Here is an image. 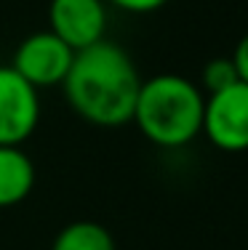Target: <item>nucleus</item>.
<instances>
[{
	"label": "nucleus",
	"instance_id": "1",
	"mask_svg": "<svg viewBox=\"0 0 248 250\" xmlns=\"http://www.w3.org/2000/svg\"><path fill=\"white\" fill-rule=\"evenodd\" d=\"M62 88L69 106L86 123L99 128H120L134 120L141 77L123 45L99 40L75 51Z\"/></svg>",
	"mask_w": 248,
	"mask_h": 250
},
{
	"label": "nucleus",
	"instance_id": "4",
	"mask_svg": "<svg viewBox=\"0 0 248 250\" xmlns=\"http://www.w3.org/2000/svg\"><path fill=\"white\" fill-rule=\"evenodd\" d=\"M72 56H75V51L64 40H59L51 29H43V32H35L22 40L14 53V64L11 67L24 77L32 88L40 91V88L62 85L69 72Z\"/></svg>",
	"mask_w": 248,
	"mask_h": 250
},
{
	"label": "nucleus",
	"instance_id": "2",
	"mask_svg": "<svg viewBox=\"0 0 248 250\" xmlns=\"http://www.w3.org/2000/svg\"><path fill=\"white\" fill-rule=\"evenodd\" d=\"M205 96L181 75H155L141 80L134 120L147 141L165 149L190 144L203 133Z\"/></svg>",
	"mask_w": 248,
	"mask_h": 250
},
{
	"label": "nucleus",
	"instance_id": "11",
	"mask_svg": "<svg viewBox=\"0 0 248 250\" xmlns=\"http://www.w3.org/2000/svg\"><path fill=\"white\" fill-rule=\"evenodd\" d=\"M229 59H232L235 69H238V80L248 83V32L238 40V45H235V51Z\"/></svg>",
	"mask_w": 248,
	"mask_h": 250
},
{
	"label": "nucleus",
	"instance_id": "6",
	"mask_svg": "<svg viewBox=\"0 0 248 250\" xmlns=\"http://www.w3.org/2000/svg\"><path fill=\"white\" fill-rule=\"evenodd\" d=\"M48 29L72 51L104 40L107 29V8L104 0H51Z\"/></svg>",
	"mask_w": 248,
	"mask_h": 250
},
{
	"label": "nucleus",
	"instance_id": "10",
	"mask_svg": "<svg viewBox=\"0 0 248 250\" xmlns=\"http://www.w3.org/2000/svg\"><path fill=\"white\" fill-rule=\"evenodd\" d=\"M110 3L128 11V14H152V11L163 8L168 0H110Z\"/></svg>",
	"mask_w": 248,
	"mask_h": 250
},
{
	"label": "nucleus",
	"instance_id": "8",
	"mask_svg": "<svg viewBox=\"0 0 248 250\" xmlns=\"http://www.w3.org/2000/svg\"><path fill=\"white\" fill-rule=\"evenodd\" d=\"M51 250H117L115 240L102 224L96 221H72L51 242Z\"/></svg>",
	"mask_w": 248,
	"mask_h": 250
},
{
	"label": "nucleus",
	"instance_id": "3",
	"mask_svg": "<svg viewBox=\"0 0 248 250\" xmlns=\"http://www.w3.org/2000/svg\"><path fill=\"white\" fill-rule=\"evenodd\" d=\"M203 133L222 152H248V83L205 96Z\"/></svg>",
	"mask_w": 248,
	"mask_h": 250
},
{
	"label": "nucleus",
	"instance_id": "5",
	"mask_svg": "<svg viewBox=\"0 0 248 250\" xmlns=\"http://www.w3.org/2000/svg\"><path fill=\"white\" fill-rule=\"evenodd\" d=\"M38 120V88L14 67H0V146H22L35 133Z\"/></svg>",
	"mask_w": 248,
	"mask_h": 250
},
{
	"label": "nucleus",
	"instance_id": "9",
	"mask_svg": "<svg viewBox=\"0 0 248 250\" xmlns=\"http://www.w3.org/2000/svg\"><path fill=\"white\" fill-rule=\"evenodd\" d=\"M232 83H238V69H235L232 59L229 56H219L211 59L203 67V88L208 93H216L222 88H229Z\"/></svg>",
	"mask_w": 248,
	"mask_h": 250
},
{
	"label": "nucleus",
	"instance_id": "7",
	"mask_svg": "<svg viewBox=\"0 0 248 250\" xmlns=\"http://www.w3.org/2000/svg\"><path fill=\"white\" fill-rule=\"evenodd\" d=\"M35 187L32 157L22 146H0V208L19 205Z\"/></svg>",
	"mask_w": 248,
	"mask_h": 250
}]
</instances>
